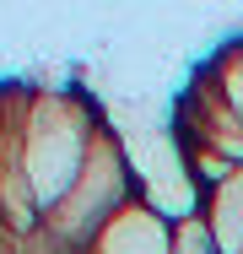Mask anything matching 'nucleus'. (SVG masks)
<instances>
[{"instance_id":"nucleus-5","label":"nucleus","mask_w":243,"mask_h":254,"mask_svg":"<svg viewBox=\"0 0 243 254\" xmlns=\"http://www.w3.org/2000/svg\"><path fill=\"white\" fill-rule=\"evenodd\" d=\"M222 98H227V103H233V108L243 114V60H233V70H227V87H222Z\"/></svg>"},{"instance_id":"nucleus-2","label":"nucleus","mask_w":243,"mask_h":254,"mask_svg":"<svg viewBox=\"0 0 243 254\" xmlns=\"http://www.w3.org/2000/svg\"><path fill=\"white\" fill-rule=\"evenodd\" d=\"M97 254H173V233L162 227L151 205H124L103 222Z\"/></svg>"},{"instance_id":"nucleus-1","label":"nucleus","mask_w":243,"mask_h":254,"mask_svg":"<svg viewBox=\"0 0 243 254\" xmlns=\"http://www.w3.org/2000/svg\"><path fill=\"white\" fill-rule=\"evenodd\" d=\"M87 152H92V135L70 108L54 103L49 119H33V135H27V190H33V200L60 205L70 195Z\"/></svg>"},{"instance_id":"nucleus-3","label":"nucleus","mask_w":243,"mask_h":254,"mask_svg":"<svg viewBox=\"0 0 243 254\" xmlns=\"http://www.w3.org/2000/svg\"><path fill=\"white\" fill-rule=\"evenodd\" d=\"M205 227H211V238H216V249H222V254H243V168L211 190Z\"/></svg>"},{"instance_id":"nucleus-4","label":"nucleus","mask_w":243,"mask_h":254,"mask_svg":"<svg viewBox=\"0 0 243 254\" xmlns=\"http://www.w3.org/2000/svg\"><path fill=\"white\" fill-rule=\"evenodd\" d=\"M173 254H222V249H216V238H211L205 222H179V233H173Z\"/></svg>"}]
</instances>
